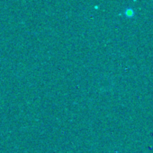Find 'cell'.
Listing matches in <instances>:
<instances>
[{"label": "cell", "mask_w": 153, "mask_h": 153, "mask_svg": "<svg viewBox=\"0 0 153 153\" xmlns=\"http://www.w3.org/2000/svg\"><path fill=\"white\" fill-rule=\"evenodd\" d=\"M126 15L127 16H133V11L132 9H127L126 11Z\"/></svg>", "instance_id": "6da1fadb"}]
</instances>
